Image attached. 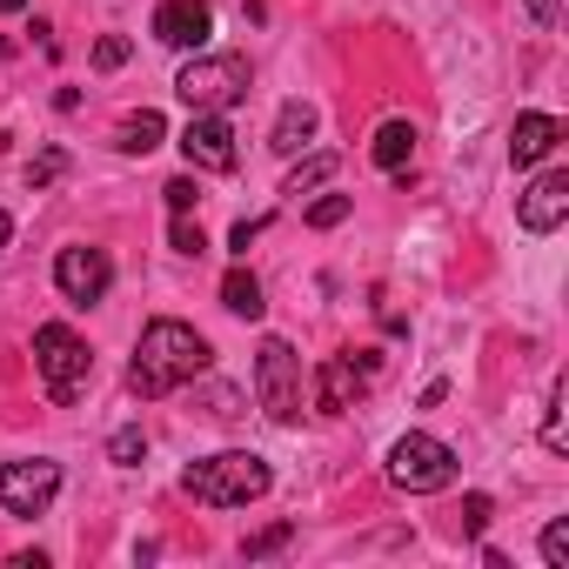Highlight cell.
Listing matches in <instances>:
<instances>
[{
  "label": "cell",
  "mask_w": 569,
  "mask_h": 569,
  "mask_svg": "<svg viewBox=\"0 0 569 569\" xmlns=\"http://www.w3.org/2000/svg\"><path fill=\"white\" fill-rule=\"evenodd\" d=\"M529 21H536V28H556V21H562V0H529Z\"/></svg>",
  "instance_id": "obj_29"
},
{
  "label": "cell",
  "mask_w": 569,
  "mask_h": 569,
  "mask_svg": "<svg viewBox=\"0 0 569 569\" xmlns=\"http://www.w3.org/2000/svg\"><path fill=\"white\" fill-rule=\"evenodd\" d=\"M268 482H274V469L254 449H221V456H208V462H194L181 476V489L194 502H208V509H241V502L268 496Z\"/></svg>",
  "instance_id": "obj_2"
},
{
  "label": "cell",
  "mask_w": 569,
  "mask_h": 569,
  "mask_svg": "<svg viewBox=\"0 0 569 569\" xmlns=\"http://www.w3.org/2000/svg\"><path fill=\"white\" fill-rule=\"evenodd\" d=\"M389 482H396V489H409V496H436V489H449V482H456V449H449L442 436L409 429V436L389 449Z\"/></svg>",
  "instance_id": "obj_6"
},
{
  "label": "cell",
  "mask_w": 569,
  "mask_h": 569,
  "mask_svg": "<svg viewBox=\"0 0 569 569\" xmlns=\"http://www.w3.org/2000/svg\"><path fill=\"white\" fill-rule=\"evenodd\" d=\"M174 94H181L194 114H228L234 101H248V61H241V54H194V61L174 74Z\"/></svg>",
  "instance_id": "obj_4"
},
{
  "label": "cell",
  "mask_w": 569,
  "mask_h": 569,
  "mask_svg": "<svg viewBox=\"0 0 569 569\" xmlns=\"http://www.w3.org/2000/svg\"><path fill=\"white\" fill-rule=\"evenodd\" d=\"M562 409H569V382L556 376V382H549V409H542V449H549V456H562V449H569V429H562Z\"/></svg>",
  "instance_id": "obj_18"
},
{
  "label": "cell",
  "mask_w": 569,
  "mask_h": 569,
  "mask_svg": "<svg viewBox=\"0 0 569 569\" xmlns=\"http://www.w3.org/2000/svg\"><path fill=\"white\" fill-rule=\"evenodd\" d=\"M289 536H296V522H268L261 536H248V542H241V556H248V562H254V556H274V549L289 542Z\"/></svg>",
  "instance_id": "obj_23"
},
{
  "label": "cell",
  "mask_w": 569,
  "mask_h": 569,
  "mask_svg": "<svg viewBox=\"0 0 569 569\" xmlns=\"http://www.w3.org/2000/svg\"><path fill=\"white\" fill-rule=\"evenodd\" d=\"M108 281H114V261H108V248H61L54 254V289L74 302V309H94L101 296H108Z\"/></svg>",
  "instance_id": "obj_8"
},
{
  "label": "cell",
  "mask_w": 569,
  "mask_h": 569,
  "mask_svg": "<svg viewBox=\"0 0 569 569\" xmlns=\"http://www.w3.org/2000/svg\"><path fill=\"white\" fill-rule=\"evenodd\" d=\"M254 396H261L268 422H281V429H296V422H302L309 376H302V356L281 342V336H268V342L254 349Z\"/></svg>",
  "instance_id": "obj_3"
},
{
  "label": "cell",
  "mask_w": 569,
  "mask_h": 569,
  "mask_svg": "<svg viewBox=\"0 0 569 569\" xmlns=\"http://www.w3.org/2000/svg\"><path fill=\"white\" fill-rule=\"evenodd\" d=\"M349 208H356L349 194H322V201H309V214H302V221H309V228H342V221H349Z\"/></svg>",
  "instance_id": "obj_22"
},
{
  "label": "cell",
  "mask_w": 569,
  "mask_h": 569,
  "mask_svg": "<svg viewBox=\"0 0 569 569\" xmlns=\"http://www.w3.org/2000/svg\"><path fill=\"white\" fill-rule=\"evenodd\" d=\"M161 194H168V208H174V214H188V208L201 201V188H194V174H174V181H168Z\"/></svg>",
  "instance_id": "obj_27"
},
{
  "label": "cell",
  "mask_w": 569,
  "mask_h": 569,
  "mask_svg": "<svg viewBox=\"0 0 569 569\" xmlns=\"http://www.w3.org/2000/svg\"><path fill=\"white\" fill-rule=\"evenodd\" d=\"M208 362H214V349H208L188 322L161 316V322H148L141 342H134L128 389H134L141 402H154V396H174V389H188L194 376H208Z\"/></svg>",
  "instance_id": "obj_1"
},
{
  "label": "cell",
  "mask_w": 569,
  "mask_h": 569,
  "mask_svg": "<svg viewBox=\"0 0 569 569\" xmlns=\"http://www.w3.org/2000/svg\"><path fill=\"white\" fill-rule=\"evenodd\" d=\"M61 174H68V154H61V148H41V154L28 161V188H54Z\"/></svg>",
  "instance_id": "obj_21"
},
{
  "label": "cell",
  "mask_w": 569,
  "mask_h": 569,
  "mask_svg": "<svg viewBox=\"0 0 569 569\" xmlns=\"http://www.w3.org/2000/svg\"><path fill=\"white\" fill-rule=\"evenodd\" d=\"M556 148H562V121L556 114H516V128H509V161L516 168H536Z\"/></svg>",
  "instance_id": "obj_13"
},
{
  "label": "cell",
  "mask_w": 569,
  "mask_h": 569,
  "mask_svg": "<svg viewBox=\"0 0 569 569\" xmlns=\"http://www.w3.org/2000/svg\"><path fill=\"white\" fill-rule=\"evenodd\" d=\"M108 456H114V469H134V462L148 456V436L128 422V429H114V436H108Z\"/></svg>",
  "instance_id": "obj_20"
},
{
  "label": "cell",
  "mask_w": 569,
  "mask_h": 569,
  "mask_svg": "<svg viewBox=\"0 0 569 569\" xmlns=\"http://www.w3.org/2000/svg\"><path fill=\"white\" fill-rule=\"evenodd\" d=\"M261 228H268V221H234V234H228V248H234V254H248V241H254Z\"/></svg>",
  "instance_id": "obj_30"
},
{
  "label": "cell",
  "mask_w": 569,
  "mask_h": 569,
  "mask_svg": "<svg viewBox=\"0 0 569 569\" xmlns=\"http://www.w3.org/2000/svg\"><path fill=\"white\" fill-rule=\"evenodd\" d=\"M309 134H316V108H309V101H289V108L274 114V128H268V148H274V154H302Z\"/></svg>",
  "instance_id": "obj_14"
},
{
  "label": "cell",
  "mask_w": 569,
  "mask_h": 569,
  "mask_svg": "<svg viewBox=\"0 0 569 569\" xmlns=\"http://www.w3.org/2000/svg\"><path fill=\"white\" fill-rule=\"evenodd\" d=\"M28 8V0H0V14H21Z\"/></svg>",
  "instance_id": "obj_32"
},
{
  "label": "cell",
  "mask_w": 569,
  "mask_h": 569,
  "mask_svg": "<svg viewBox=\"0 0 569 569\" xmlns=\"http://www.w3.org/2000/svg\"><path fill=\"white\" fill-rule=\"evenodd\" d=\"M489 516H496V502H489V496H462V529H469V536H482V529H489Z\"/></svg>",
  "instance_id": "obj_28"
},
{
  "label": "cell",
  "mask_w": 569,
  "mask_h": 569,
  "mask_svg": "<svg viewBox=\"0 0 569 569\" xmlns=\"http://www.w3.org/2000/svg\"><path fill=\"white\" fill-rule=\"evenodd\" d=\"M409 154H416V128H409V121H382L376 141H369V161H376L382 174H402Z\"/></svg>",
  "instance_id": "obj_15"
},
{
  "label": "cell",
  "mask_w": 569,
  "mask_h": 569,
  "mask_svg": "<svg viewBox=\"0 0 569 569\" xmlns=\"http://www.w3.org/2000/svg\"><path fill=\"white\" fill-rule=\"evenodd\" d=\"M369 376H376V356H369V349H362V356H329L322 376H316V409H322V416L356 409V396H362Z\"/></svg>",
  "instance_id": "obj_12"
},
{
  "label": "cell",
  "mask_w": 569,
  "mask_h": 569,
  "mask_svg": "<svg viewBox=\"0 0 569 569\" xmlns=\"http://www.w3.org/2000/svg\"><path fill=\"white\" fill-rule=\"evenodd\" d=\"M516 221L529 234H556L569 221V168H542L522 194H516Z\"/></svg>",
  "instance_id": "obj_9"
},
{
  "label": "cell",
  "mask_w": 569,
  "mask_h": 569,
  "mask_svg": "<svg viewBox=\"0 0 569 569\" xmlns=\"http://www.w3.org/2000/svg\"><path fill=\"white\" fill-rule=\"evenodd\" d=\"M329 174H336V154H309L302 168H289V181H281V194H296V201H302V194H316V188H322Z\"/></svg>",
  "instance_id": "obj_19"
},
{
  "label": "cell",
  "mask_w": 569,
  "mask_h": 569,
  "mask_svg": "<svg viewBox=\"0 0 569 569\" xmlns=\"http://www.w3.org/2000/svg\"><path fill=\"white\" fill-rule=\"evenodd\" d=\"M161 141H168V121H161L154 108H141V114H128V121L114 128V148H121V154H154Z\"/></svg>",
  "instance_id": "obj_16"
},
{
  "label": "cell",
  "mask_w": 569,
  "mask_h": 569,
  "mask_svg": "<svg viewBox=\"0 0 569 569\" xmlns=\"http://www.w3.org/2000/svg\"><path fill=\"white\" fill-rule=\"evenodd\" d=\"M54 496H61V462H48V456L0 462V509L8 516H48Z\"/></svg>",
  "instance_id": "obj_7"
},
{
  "label": "cell",
  "mask_w": 569,
  "mask_h": 569,
  "mask_svg": "<svg viewBox=\"0 0 569 569\" xmlns=\"http://www.w3.org/2000/svg\"><path fill=\"white\" fill-rule=\"evenodd\" d=\"M8 241H14V221H8V208H0V254H8Z\"/></svg>",
  "instance_id": "obj_31"
},
{
  "label": "cell",
  "mask_w": 569,
  "mask_h": 569,
  "mask_svg": "<svg viewBox=\"0 0 569 569\" xmlns=\"http://www.w3.org/2000/svg\"><path fill=\"white\" fill-rule=\"evenodd\" d=\"M34 369H41V382H48L54 402H74L88 389V376H94V356H88V342L68 322H41L34 329Z\"/></svg>",
  "instance_id": "obj_5"
},
{
  "label": "cell",
  "mask_w": 569,
  "mask_h": 569,
  "mask_svg": "<svg viewBox=\"0 0 569 569\" xmlns=\"http://www.w3.org/2000/svg\"><path fill=\"white\" fill-rule=\"evenodd\" d=\"M542 562H549V569H569V522H562V516L542 529Z\"/></svg>",
  "instance_id": "obj_25"
},
{
  "label": "cell",
  "mask_w": 569,
  "mask_h": 569,
  "mask_svg": "<svg viewBox=\"0 0 569 569\" xmlns=\"http://www.w3.org/2000/svg\"><path fill=\"white\" fill-rule=\"evenodd\" d=\"M168 241H174V254H201V248H208V234H201V221H188V214H174V228H168Z\"/></svg>",
  "instance_id": "obj_26"
},
{
  "label": "cell",
  "mask_w": 569,
  "mask_h": 569,
  "mask_svg": "<svg viewBox=\"0 0 569 569\" xmlns=\"http://www.w3.org/2000/svg\"><path fill=\"white\" fill-rule=\"evenodd\" d=\"M181 154L201 174H228L234 168V128H228V114H194L181 128Z\"/></svg>",
  "instance_id": "obj_11"
},
{
  "label": "cell",
  "mask_w": 569,
  "mask_h": 569,
  "mask_svg": "<svg viewBox=\"0 0 569 569\" xmlns=\"http://www.w3.org/2000/svg\"><path fill=\"white\" fill-rule=\"evenodd\" d=\"M214 34V8L208 0H161L154 8V41L174 48V54H201Z\"/></svg>",
  "instance_id": "obj_10"
},
{
  "label": "cell",
  "mask_w": 569,
  "mask_h": 569,
  "mask_svg": "<svg viewBox=\"0 0 569 569\" xmlns=\"http://www.w3.org/2000/svg\"><path fill=\"white\" fill-rule=\"evenodd\" d=\"M221 309L228 316H241V322H261V281L248 274V268H228V281H221Z\"/></svg>",
  "instance_id": "obj_17"
},
{
  "label": "cell",
  "mask_w": 569,
  "mask_h": 569,
  "mask_svg": "<svg viewBox=\"0 0 569 569\" xmlns=\"http://www.w3.org/2000/svg\"><path fill=\"white\" fill-rule=\"evenodd\" d=\"M128 54H134V41H128V34H101V41H94V68H101V74H114Z\"/></svg>",
  "instance_id": "obj_24"
}]
</instances>
